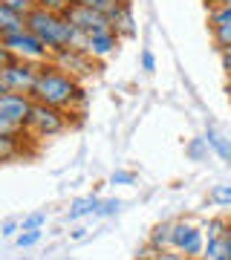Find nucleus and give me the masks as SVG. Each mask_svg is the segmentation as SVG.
<instances>
[{
    "instance_id": "nucleus-31",
    "label": "nucleus",
    "mask_w": 231,
    "mask_h": 260,
    "mask_svg": "<svg viewBox=\"0 0 231 260\" xmlns=\"http://www.w3.org/2000/svg\"><path fill=\"white\" fill-rule=\"evenodd\" d=\"M222 70L231 75V49H225V52H222Z\"/></svg>"
},
{
    "instance_id": "nucleus-22",
    "label": "nucleus",
    "mask_w": 231,
    "mask_h": 260,
    "mask_svg": "<svg viewBox=\"0 0 231 260\" xmlns=\"http://www.w3.org/2000/svg\"><path fill=\"white\" fill-rule=\"evenodd\" d=\"M46 223V214H32V217H26L23 223H20V232H29V229H44Z\"/></svg>"
},
{
    "instance_id": "nucleus-18",
    "label": "nucleus",
    "mask_w": 231,
    "mask_h": 260,
    "mask_svg": "<svg viewBox=\"0 0 231 260\" xmlns=\"http://www.w3.org/2000/svg\"><path fill=\"white\" fill-rule=\"evenodd\" d=\"M214 32V41H217V47L225 52V49H231V23H222V26H211Z\"/></svg>"
},
{
    "instance_id": "nucleus-1",
    "label": "nucleus",
    "mask_w": 231,
    "mask_h": 260,
    "mask_svg": "<svg viewBox=\"0 0 231 260\" xmlns=\"http://www.w3.org/2000/svg\"><path fill=\"white\" fill-rule=\"evenodd\" d=\"M78 93V87L70 75L64 73H55V70H41L38 73V81H35V95L38 102L44 104H52V107H61V104H70Z\"/></svg>"
},
{
    "instance_id": "nucleus-34",
    "label": "nucleus",
    "mask_w": 231,
    "mask_h": 260,
    "mask_svg": "<svg viewBox=\"0 0 231 260\" xmlns=\"http://www.w3.org/2000/svg\"><path fill=\"white\" fill-rule=\"evenodd\" d=\"M211 3H225V0H211Z\"/></svg>"
},
{
    "instance_id": "nucleus-26",
    "label": "nucleus",
    "mask_w": 231,
    "mask_h": 260,
    "mask_svg": "<svg viewBox=\"0 0 231 260\" xmlns=\"http://www.w3.org/2000/svg\"><path fill=\"white\" fill-rule=\"evenodd\" d=\"M15 61H18V55H15L3 41H0V70H3V67H9V64H15Z\"/></svg>"
},
{
    "instance_id": "nucleus-20",
    "label": "nucleus",
    "mask_w": 231,
    "mask_h": 260,
    "mask_svg": "<svg viewBox=\"0 0 231 260\" xmlns=\"http://www.w3.org/2000/svg\"><path fill=\"white\" fill-rule=\"evenodd\" d=\"M41 234H44L41 229H29V232H20V234H18V246H20V249H29V246H35V243L41 240Z\"/></svg>"
},
{
    "instance_id": "nucleus-28",
    "label": "nucleus",
    "mask_w": 231,
    "mask_h": 260,
    "mask_svg": "<svg viewBox=\"0 0 231 260\" xmlns=\"http://www.w3.org/2000/svg\"><path fill=\"white\" fill-rule=\"evenodd\" d=\"M205 148H208V142H205V136H203V139H196L194 145L188 148V156H191V159H203V150Z\"/></svg>"
},
{
    "instance_id": "nucleus-19",
    "label": "nucleus",
    "mask_w": 231,
    "mask_h": 260,
    "mask_svg": "<svg viewBox=\"0 0 231 260\" xmlns=\"http://www.w3.org/2000/svg\"><path fill=\"white\" fill-rule=\"evenodd\" d=\"M18 153V145H15V136H0V162H6Z\"/></svg>"
},
{
    "instance_id": "nucleus-8",
    "label": "nucleus",
    "mask_w": 231,
    "mask_h": 260,
    "mask_svg": "<svg viewBox=\"0 0 231 260\" xmlns=\"http://www.w3.org/2000/svg\"><path fill=\"white\" fill-rule=\"evenodd\" d=\"M55 64L61 67V70H70V73H78V75L92 73V61H90V52H87V49H73V47L58 49Z\"/></svg>"
},
{
    "instance_id": "nucleus-6",
    "label": "nucleus",
    "mask_w": 231,
    "mask_h": 260,
    "mask_svg": "<svg viewBox=\"0 0 231 260\" xmlns=\"http://www.w3.org/2000/svg\"><path fill=\"white\" fill-rule=\"evenodd\" d=\"M38 73H41L38 67L26 64V61H15V64L0 70V78L9 87V93H32L35 81H38Z\"/></svg>"
},
{
    "instance_id": "nucleus-5",
    "label": "nucleus",
    "mask_w": 231,
    "mask_h": 260,
    "mask_svg": "<svg viewBox=\"0 0 231 260\" xmlns=\"http://www.w3.org/2000/svg\"><path fill=\"white\" fill-rule=\"evenodd\" d=\"M26 124L35 130V133H41V136H55V133L64 130V116H61L58 107H52V104L35 102L32 104V110H29Z\"/></svg>"
},
{
    "instance_id": "nucleus-17",
    "label": "nucleus",
    "mask_w": 231,
    "mask_h": 260,
    "mask_svg": "<svg viewBox=\"0 0 231 260\" xmlns=\"http://www.w3.org/2000/svg\"><path fill=\"white\" fill-rule=\"evenodd\" d=\"M75 0H35L38 9H46V12H55V15H64Z\"/></svg>"
},
{
    "instance_id": "nucleus-11",
    "label": "nucleus",
    "mask_w": 231,
    "mask_h": 260,
    "mask_svg": "<svg viewBox=\"0 0 231 260\" xmlns=\"http://www.w3.org/2000/svg\"><path fill=\"white\" fill-rule=\"evenodd\" d=\"M98 205H102V200L98 197H78L73 205H70V220H81V217H90V214H98Z\"/></svg>"
},
{
    "instance_id": "nucleus-2",
    "label": "nucleus",
    "mask_w": 231,
    "mask_h": 260,
    "mask_svg": "<svg viewBox=\"0 0 231 260\" xmlns=\"http://www.w3.org/2000/svg\"><path fill=\"white\" fill-rule=\"evenodd\" d=\"M171 249L182 251L185 257H191V260H200L205 249V232L191 223H185V220H179V223L171 225Z\"/></svg>"
},
{
    "instance_id": "nucleus-30",
    "label": "nucleus",
    "mask_w": 231,
    "mask_h": 260,
    "mask_svg": "<svg viewBox=\"0 0 231 260\" xmlns=\"http://www.w3.org/2000/svg\"><path fill=\"white\" fill-rule=\"evenodd\" d=\"M18 229H20L18 220H6V223L0 225V234H3V237H12V234L18 232Z\"/></svg>"
},
{
    "instance_id": "nucleus-33",
    "label": "nucleus",
    "mask_w": 231,
    "mask_h": 260,
    "mask_svg": "<svg viewBox=\"0 0 231 260\" xmlns=\"http://www.w3.org/2000/svg\"><path fill=\"white\" fill-rule=\"evenodd\" d=\"M3 93H9V87L3 84V78H0V95H3Z\"/></svg>"
},
{
    "instance_id": "nucleus-16",
    "label": "nucleus",
    "mask_w": 231,
    "mask_h": 260,
    "mask_svg": "<svg viewBox=\"0 0 231 260\" xmlns=\"http://www.w3.org/2000/svg\"><path fill=\"white\" fill-rule=\"evenodd\" d=\"M211 26H222V23H231V0L220 3V6H214L211 9Z\"/></svg>"
},
{
    "instance_id": "nucleus-27",
    "label": "nucleus",
    "mask_w": 231,
    "mask_h": 260,
    "mask_svg": "<svg viewBox=\"0 0 231 260\" xmlns=\"http://www.w3.org/2000/svg\"><path fill=\"white\" fill-rule=\"evenodd\" d=\"M119 211V200H102L98 205V217H110V214Z\"/></svg>"
},
{
    "instance_id": "nucleus-29",
    "label": "nucleus",
    "mask_w": 231,
    "mask_h": 260,
    "mask_svg": "<svg viewBox=\"0 0 231 260\" xmlns=\"http://www.w3.org/2000/svg\"><path fill=\"white\" fill-rule=\"evenodd\" d=\"M142 67H145L148 73H153V70H156V58H153V52H150V49H145V52H142Z\"/></svg>"
},
{
    "instance_id": "nucleus-10",
    "label": "nucleus",
    "mask_w": 231,
    "mask_h": 260,
    "mask_svg": "<svg viewBox=\"0 0 231 260\" xmlns=\"http://www.w3.org/2000/svg\"><path fill=\"white\" fill-rule=\"evenodd\" d=\"M20 29H26V15H20V12L0 3V38L12 35V32H20Z\"/></svg>"
},
{
    "instance_id": "nucleus-7",
    "label": "nucleus",
    "mask_w": 231,
    "mask_h": 260,
    "mask_svg": "<svg viewBox=\"0 0 231 260\" xmlns=\"http://www.w3.org/2000/svg\"><path fill=\"white\" fill-rule=\"evenodd\" d=\"M32 102L26 99V93H3L0 95V116L12 119L15 124H26Z\"/></svg>"
},
{
    "instance_id": "nucleus-4",
    "label": "nucleus",
    "mask_w": 231,
    "mask_h": 260,
    "mask_svg": "<svg viewBox=\"0 0 231 260\" xmlns=\"http://www.w3.org/2000/svg\"><path fill=\"white\" fill-rule=\"evenodd\" d=\"M64 18L70 20L75 29H81L84 35H92V32H107V29H113L110 18H107L104 12L90 9V6H84V3H78V0H75L73 6L64 12Z\"/></svg>"
},
{
    "instance_id": "nucleus-9",
    "label": "nucleus",
    "mask_w": 231,
    "mask_h": 260,
    "mask_svg": "<svg viewBox=\"0 0 231 260\" xmlns=\"http://www.w3.org/2000/svg\"><path fill=\"white\" fill-rule=\"evenodd\" d=\"M119 44V35H116V29H107V32H92L90 41H87V52L95 58H104L110 55L113 49Z\"/></svg>"
},
{
    "instance_id": "nucleus-3",
    "label": "nucleus",
    "mask_w": 231,
    "mask_h": 260,
    "mask_svg": "<svg viewBox=\"0 0 231 260\" xmlns=\"http://www.w3.org/2000/svg\"><path fill=\"white\" fill-rule=\"evenodd\" d=\"M0 41H3V44H6L20 61H41V58H46V52H49V47H46L35 32H29V29H20V32L3 35Z\"/></svg>"
},
{
    "instance_id": "nucleus-32",
    "label": "nucleus",
    "mask_w": 231,
    "mask_h": 260,
    "mask_svg": "<svg viewBox=\"0 0 231 260\" xmlns=\"http://www.w3.org/2000/svg\"><path fill=\"white\" fill-rule=\"evenodd\" d=\"M225 254H228V260H231V229H228V234H225Z\"/></svg>"
},
{
    "instance_id": "nucleus-12",
    "label": "nucleus",
    "mask_w": 231,
    "mask_h": 260,
    "mask_svg": "<svg viewBox=\"0 0 231 260\" xmlns=\"http://www.w3.org/2000/svg\"><path fill=\"white\" fill-rule=\"evenodd\" d=\"M205 142H208V148H211L222 162H228L231 165V139H225L222 133H217L214 127H208L205 130Z\"/></svg>"
},
{
    "instance_id": "nucleus-25",
    "label": "nucleus",
    "mask_w": 231,
    "mask_h": 260,
    "mask_svg": "<svg viewBox=\"0 0 231 260\" xmlns=\"http://www.w3.org/2000/svg\"><path fill=\"white\" fill-rule=\"evenodd\" d=\"M153 260H191V257H185L182 251H176V249H159L153 254Z\"/></svg>"
},
{
    "instance_id": "nucleus-24",
    "label": "nucleus",
    "mask_w": 231,
    "mask_h": 260,
    "mask_svg": "<svg viewBox=\"0 0 231 260\" xmlns=\"http://www.w3.org/2000/svg\"><path fill=\"white\" fill-rule=\"evenodd\" d=\"M20 127H23V124H15L12 119L0 116V136H15V133H18Z\"/></svg>"
},
{
    "instance_id": "nucleus-14",
    "label": "nucleus",
    "mask_w": 231,
    "mask_h": 260,
    "mask_svg": "<svg viewBox=\"0 0 231 260\" xmlns=\"http://www.w3.org/2000/svg\"><path fill=\"white\" fill-rule=\"evenodd\" d=\"M171 225L174 223H162V225H156L153 229V234H150V246L153 249H171Z\"/></svg>"
},
{
    "instance_id": "nucleus-13",
    "label": "nucleus",
    "mask_w": 231,
    "mask_h": 260,
    "mask_svg": "<svg viewBox=\"0 0 231 260\" xmlns=\"http://www.w3.org/2000/svg\"><path fill=\"white\" fill-rule=\"evenodd\" d=\"M110 23H113V29H116V35H124V38H130L133 35V15H130V6L127 3H121L119 9L110 15Z\"/></svg>"
},
{
    "instance_id": "nucleus-23",
    "label": "nucleus",
    "mask_w": 231,
    "mask_h": 260,
    "mask_svg": "<svg viewBox=\"0 0 231 260\" xmlns=\"http://www.w3.org/2000/svg\"><path fill=\"white\" fill-rule=\"evenodd\" d=\"M110 182L113 185H130V182H136V174L133 171H116L110 177Z\"/></svg>"
},
{
    "instance_id": "nucleus-21",
    "label": "nucleus",
    "mask_w": 231,
    "mask_h": 260,
    "mask_svg": "<svg viewBox=\"0 0 231 260\" xmlns=\"http://www.w3.org/2000/svg\"><path fill=\"white\" fill-rule=\"evenodd\" d=\"M0 3L15 9V12H20V15H29V12L35 9V0H0Z\"/></svg>"
},
{
    "instance_id": "nucleus-15",
    "label": "nucleus",
    "mask_w": 231,
    "mask_h": 260,
    "mask_svg": "<svg viewBox=\"0 0 231 260\" xmlns=\"http://www.w3.org/2000/svg\"><path fill=\"white\" fill-rule=\"evenodd\" d=\"M208 200L214 205H220V208H231V185H214Z\"/></svg>"
}]
</instances>
